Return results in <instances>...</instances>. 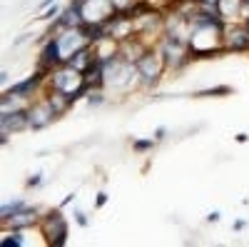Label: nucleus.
<instances>
[{"label": "nucleus", "instance_id": "obj_1", "mask_svg": "<svg viewBox=\"0 0 249 247\" xmlns=\"http://www.w3.org/2000/svg\"><path fill=\"white\" fill-rule=\"evenodd\" d=\"M162 55H164V63L167 68H182L192 60V53H190V43L182 38H175V35H167L162 43Z\"/></svg>", "mask_w": 249, "mask_h": 247}, {"label": "nucleus", "instance_id": "obj_2", "mask_svg": "<svg viewBox=\"0 0 249 247\" xmlns=\"http://www.w3.org/2000/svg\"><path fill=\"white\" fill-rule=\"evenodd\" d=\"M164 65H167V63H164V55L162 53H155V50H144L140 55V60L135 63L137 75L144 82H157L160 75H162V70H164Z\"/></svg>", "mask_w": 249, "mask_h": 247}, {"label": "nucleus", "instance_id": "obj_3", "mask_svg": "<svg viewBox=\"0 0 249 247\" xmlns=\"http://www.w3.org/2000/svg\"><path fill=\"white\" fill-rule=\"evenodd\" d=\"M43 235L48 237V242L53 247H62L68 242V222H65V217H62L60 210H53L43 220Z\"/></svg>", "mask_w": 249, "mask_h": 247}, {"label": "nucleus", "instance_id": "obj_4", "mask_svg": "<svg viewBox=\"0 0 249 247\" xmlns=\"http://www.w3.org/2000/svg\"><path fill=\"white\" fill-rule=\"evenodd\" d=\"M60 65H65V55H62V50H60L57 38H50L45 43V48H43V53H40V70L45 73V70H55Z\"/></svg>", "mask_w": 249, "mask_h": 247}, {"label": "nucleus", "instance_id": "obj_5", "mask_svg": "<svg viewBox=\"0 0 249 247\" xmlns=\"http://www.w3.org/2000/svg\"><path fill=\"white\" fill-rule=\"evenodd\" d=\"M0 128H3V145H5L10 133H15V130H23V128H30V115H28V110H13V113H3V117H0Z\"/></svg>", "mask_w": 249, "mask_h": 247}, {"label": "nucleus", "instance_id": "obj_6", "mask_svg": "<svg viewBox=\"0 0 249 247\" xmlns=\"http://www.w3.org/2000/svg\"><path fill=\"white\" fill-rule=\"evenodd\" d=\"M28 115H30V128H35V130L48 128L50 122L57 117V115H55V110L48 105V100H45V102H37L35 108H30V110H28Z\"/></svg>", "mask_w": 249, "mask_h": 247}, {"label": "nucleus", "instance_id": "obj_7", "mask_svg": "<svg viewBox=\"0 0 249 247\" xmlns=\"http://www.w3.org/2000/svg\"><path fill=\"white\" fill-rule=\"evenodd\" d=\"M224 48L234 50V53L249 50V30H247V25L244 28H232L230 33H224Z\"/></svg>", "mask_w": 249, "mask_h": 247}, {"label": "nucleus", "instance_id": "obj_8", "mask_svg": "<svg viewBox=\"0 0 249 247\" xmlns=\"http://www.w3.org/2000/svg\"><path fill=\"white\" fill-rule=\"evenodd\" d=\"M72 102H75V100H72L68 93H60V90H53V93H50V97H48V105L55 110V115H57V117H60L62 113H68Z\"/></svg>", "mask_w": 249, "mask_h": 247}, {"label": "nucleus", "instance_id": "obj_9", "mask_svg": "<svg viewBox=\"0 0 249 247\" xmlns=\"http://www.w3.org/2000/svg\"><path fill=\"white\" fill-rule=\"evenodd\" d=\"M40 85V73L37 75H33V77H28V80H23V82H18V85H13L10 90H8V95H15V97H30V93L35 90Z\"/></svg>", "mask_w": 249, "mask_h": 247}, {"label": "nucleus", "instance_id": "obj_10", "mask_svg": "<svg viewBox=\"0 0 249 247\" xmlns=\"http://www.w3.org/2000/svg\"><path fill=\"white\" fill-rule=\"evenodd\" d=\"M37 217H35V210H30V208H25V210H20V212H15L10 220H5L8 225H13L15 230H23V228H30V225L35 222Z\"/></svg>", "mask_w": 249, "mask_h": 247}, {"label": "nucleus", "instance_id": "obj_11", "mask_svg": "<svg viewBox=\"0 0 249 247\" xmlns=\"http://www.w3.org/2000/svg\"><path fill=\"white\" fill-rule=\"evenodd\" d=\"M219 15L224 18V20H230V18H234L237 13H239V0H219Z\"/></svg>", "mask_w": 249, "mask_h": 247}, {"label": "nucleus", "instance_id": "obj_12", "mask_svg": "<svg viewBox=\"0 0 249 247\" xmlns=\"http://www.w3.org/2000/svg\"><path fill=\"white\" fill-rule=\"evenodd\" d=\"M25 208H28V205H25L23 200H15V202H5V205H3V210H0V215H3V222H5V220H10V217H13L15 212L25 210Z\"/></svg>", "mask_w": 249, "mask_h": 247}, {"label": "nucleus", "instance_id": "obj_13", "mask_svg": "<svg viewBox=\"0 0 249 247\" xmlns=\"http://www.w3.org/2000/svg\"><path fill=\"white\" fill-rule=\"evenodd\" d=\"M20 245H23L20 230H15V235H5V237H3V247H20Z\"/></svg>", "mask_w": 249, "mask_h": 247}, {"label": "nucleus", "instance_id": "obj_14", "mask_svg": "<svg viewBox=\"0 0 249 247\" xmlns=\"http://www.w3.org/2000/svg\"><path fill=\"white\" fill-rule=\"evenodd\" d=\"M232 93V88H227V85H222V88H210V90H202V93H197L199 97H204V95H230Z\"/></svg>", "mask_w": 249, "mask_h": 247}, {"label": "nucleus", "instance_id": "obj_15", "mask_svg": "<svg viewBox=\"0 0 249 247\" xmlns=\"http://www.w3.org/2000/svg\"><path fill=\"white\" fill-rule=\"evenodd\" d=\"M152 148H155V137H150V140H135V150H140V152L152 150Z\"/></svg>", "mask_w": 249, "mask_h": 247}, {"label": "nucleus", "instance_id": "obj_16", "mask_svg": "<svg viewBox=\"0 0 249 247\" xmlns=\"http://www.w3.org/2000/svg\"><path fill=\"white\" fill-rule=\"evenodd\" d=\"M100 102H102V93L90 90V105H100Z\"/></svg>", "mask_w": 249, "mask_h": 247}, {"label": "nucleus", "instance_id": "obj_17", "mask_svg": "<svg viewBox=\"0 0 249 247\" xmlns=\"http://www.w3.org/2000/svg\"><path fill=\"white\" fill-rule=\"evenodd\" d=\"M75 217H77V225H82V228H88V217L82 210H75Z\"/></svg>", "mask_w": 249, "mask_h": 247}, {"label": "nucleus", "instance_id": "obj_18", "mask_svg": "<svg viewBox=\"0 0 249 247\" xmlns=\"http://www.w3.org/2000/svg\"><path fill=\"white\" fill-rule=\"evenodd\" d=\"M105 202H107V195H105V192H100V195H97V202H95V205H97V208H102V205H105Z\"/></svg>", "mask_w": 249, "mask_h": 247}, {"label": "nucleus", "instance_id": "obj_19", "mask_svg": "<svg viewBox=\"0 0 249 247\" xmlns=\"http://www.w3.org/2000/svg\"><path fill=\"white\" fill-rule=\"evenodd\" d=\"M40 177H43V175H33V177L28 180V185H30V188H35V185H40Z\"/></svg>", "mask_w": 249, "mask_h": 247}, {"label": "nucleus", "instance_id": "obj_20", "mask_svg": "<svg viewBox=\"0 0 249 247\" xmlns=\"http://www.w3.org/2000/svg\"><path fill=\"white\" fill-rule=\"evenodd\" d=\"M55 3V0H43V3H40V10H45V8H50Z\"/></svg>", "mask_w": 249, "mask_h": 247}, {"label": "nucleus", "instance_id": "obj_21", "mask_svg": "<svg viewBox=\"0 0 249 247\" xmlns=\"http://www.w3.org/2000/svg\"><path fill=\"white\" fill-rule=\"evenodd\" d=\"M207 220H210V222H217V220H219V212H212V215L207 217Z\"/></svg>", "mask_w": 249, "mask_h": 247}, {"label": "nucleus", "instance_id": "obj_22", "mask_svg": "<svg viewBox=\"0 0 249 247\" xmlns=\"http://www.w3.org/2000/svg\"><path fill=\"white\" fill-rule=\"evenodd\" d=\"M53 15H57V8H50V10L45 13V18H53Z\"/></svg>", "mask_w": 249, "mask_h": 247}, {"label": "nucleus", "instance_id": "obj_23", "mask_svg": "<svg viewBox=\"0 0 249 247\" xmlns=\"http://www.w3.org/2000/svg\"><path fill=\"white\" fill-rule=\"evenodd\" d=\"M247 140H249V137H247L244 133H239V135H237V142H247Z\"/></svg>", "mask_w": 249, "mask_h": 247}, {"label": "nucleus", "instance_id": "obj_24", "mask_svg": "<svg viewBox=\"0 0 249 247\" xmlns=\"http://www.w3.org/2000/svg\"><path fill=\"white\" fill-rule=\"evenodd\" d=\"M247 30H249V18H247Z\"/></svg>", "mask_w": 249, "mask_h": 247}, {"label": "nucleus", "instance_id": "obj_25", "mask_svg": "<svg viewBox=\"0 0 249 247\" xmlns=\"http://www.w3.org/2000/svg\"><path fill=\"white\" fill-rule=\"evenodd\" d=\"M140 3H144V0H140Z\"/></svg>", "mask_w": 249, "mask_h": 247}]
</instances>
